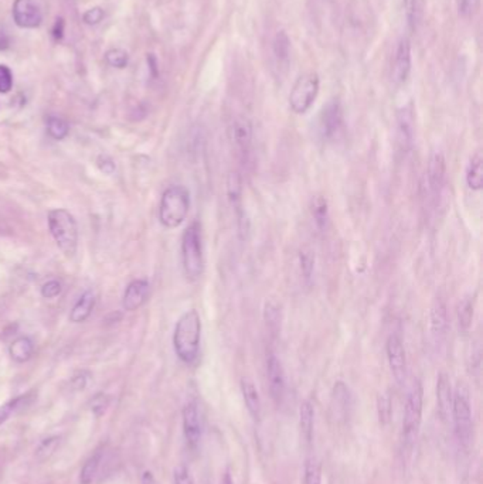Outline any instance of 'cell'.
<instances>
[{
	"instance_id": "1",
	"label": "cell",
	"mask_w": 483,
	"mask_h": 484,
	"mask_svg": "<svg viewBox=\"0 0 483 484\" xmlns=\"http://www.w3.org/2000/svg\"><path fill=\"white\" fill-rule=\"evenodd\" d=\"M202 319L197 311H187L176 323L173 333V347L183 363L193 364L200 353Z\"/></svg>"
},
{
	"instance_id": "2",
	"label": "cell",
	"mask_w": 483,
	"mask_h": 484,
	"mask_svg": "<svg viewBox=\"0 0 483 484\" xmlns=\"http://www.w3.org/2000/svg\"><path fill=\"white\" fill-rule=\"evenodd\" d=\"M49 230L60 251L69 258H73L78 248V227L73 214L64 208L49 211Z\"/></svg>"
},
{
	"instance_id": "3",
	"label": "cell",
	"mask_w": 483,
	"mask_h": 484,
	"mask_svg": "<svg viewBox=\"0 0 483 484\" xmlns=\"http://www.w3.org/2000/svg\"><path fill=\"white\" fill-rule=\"evenodd\" d=\"M190 211V193L185 186L174 184L165 190L161 206L159 219L166 228H178L183 224Z\"/></svg>"
},
{
	"instance_id": "4",
	"label": "cell",
	"mask_w": 483,
	"mask_h": 484,
	"mask_svg": "<svg viewBox=\"0 0 483 484\" xmlns=\"http://www.w3.org/2000/svg\"><path fill=\"white\" fill-rule=\"evenodd\" d=\"M182 262L186 276L190 280H197L204 271V254L202 227L194 221L183 232L182 237Z\"/></svg>"
},
{
	"instance_id": "5",
	"label": "cell",
	"mask_w": 483,
	"mask_h": 484,
	"mask_svg": "<svg viewBox=\"0 0 483 484\" xmlns=\"http://www.w3.org/2000/svg\"><path fill=\"white\" fill-rule=\"evenodd\" d=\"M423 404H424V389L420 380H414L405 400L404 416H403V441L411 448L416 437H419L421 421H423Z\"/></svg>"
},
{
	"instance_id": "6",
	"label": "cell",
	"mask_w": 483,
	"mask_h": 484,
	"mask_svg": "<svg viewBox=\"0 0 483 484\" xmlns=\"http://www.w3.org/2000/svg\"><path fill=\"white\" fill-rule=\"evenodd\" d=\"M451 416L459 442L468 446L472 437V407L469 391L464 384H459L453 392Z\"/></svg>"
},
{
	"instance_id": "7",
	"label": "cell",
	"mask_w": 483,
	"mask_h": 484,
	"mask_svg": "<svg viewBox=\"0 0 483 484\" xmlns=\"http://www.w3.org/2000/svg\"><path fill=\"white\" fill-rule=\"evenodd\" d=\"M319 94V77L316 73H307L301 75L290 94V106L298 115L309 111Z\"/></svg>"
},
{
	"instance_id": "8",
	"label": "cell",
	"mask_w": 483,
	"mask_h": 484,
	"mask_svg": "<svg viewBox=\"0 0 483 484\" xmlns=\"http://www.w3.org/2000/svg\"><path fill=\"white\" fill-rule=\"evenodd\" d=\"M226 191L228 202L237 215V226H238V234L241 238H247V234L250 231V221L246 213V208L243 206V183H241V178L238 173H230L226 183Z\"/></svg>"
},
{
	"instance_id": "9",
	"label": "cell",
	"mask_w": 483,
	"mask_h": 484,
	"mask_svg": "<svg viewBox=\"0 0 483 484\" xmlns=\"http://www.w3.org/2000/svg\"><path fill=\"white\" fill-rule=\"evenodd\" d=\"M343 126V112L339 101H329L318 117V134L323 142L333 141Z\"/></svg>"
},
{
	"instance_id": "10",
	"label": "cell",
	"mask_w": 483,
	"mask_h": 484,
	"mask_svg": "<svg viewBox=\"0 0 483 484\" xmlns=\"http://www.w3.org/2000/svg\"><path fill=\"white\" fill-rule=\"evenodd\" d=\"M390 370L397 383H403L407 372V357L403 340L399 335H391L386 344Z\"/></svg>"
},
{
	"instance_id": "11",
	"label": "cell",
	"mask_w": 483,
	"mask_h": 484,
	"mask_svg": "<svg viewBox=\"0 0 483 484\" xmlns=\"http://www.w3.org/2000/svg\"><path fill=\"white\" fill-rule=\"evenodd\" d=\"M447 176V160L443 152H434L427 166V184L431 194L441 193Z\"/></svg>"
},
{
	"instance_id": "12",
	"label": "cell",
	"mask_w": 483,
	"mask_h": 484,
	"mask_svg": "<svg viewBox=\"0 0 483 484\" xmlns=\"http://www.w3.org/2000/svg\"><path fill=\"white\" fill-rule=\"evenodd\" d=\"M415 134V117L412 104L403 106L397 114V143L401 150L407 152L412 146Z\"/></svg>"
},
{
	"instance_id": "13",
	"label": "cell",
	"mask_w": 483,
	"mask_h": 484,
	"mask_svg": "<svg viewBox=\"0 0 483 484\" xmlns=\"http://www.w3.org/2000/svg\"><path fill=\"white\" fill-rule=\"evenodd\" d=\"M16 25L23 29H36L41 25V12L34 0H16L13 5Z\"/></svg>"
},
{
	"instance_id": "14",
	"label": "cell",
	"mask_w": 483,
	"mask_h": 484,
	"mask_svg": "<svg viewBox=\"0 0 483 484\" xmlns=\"http://www.w3.org/2000/svg\"><path fill=\"white\" fill-rule=\"evenodd\" d=\"M183 431L187 444L196 448L202 439V416L196 402H189L183 408Z\"/></svg>"
},
{
	"instance_id": "15",
	"label": "cell",
	"mask_w": 483,
	"mask_h": 484,
	"mask_svg": "<svg viewBox=\"0 0 483 484\" xmlns=\"http://www.w3.org/2000/svg\"><path fill=\"white\" fill-rule=\"evenodd\" d=\"M228 134H230L231 142L241 153H248L252 145V136H254L252 123L248 118L246 117L235 118L230 125Z\"/></svg>"
},
{
	"instance_id": "16",
	"label": "cell",
	"mask_w": 483,
	"mask_h": 484,
	"mask_svg": "<svg viewBox=\"0 0 483 484\" xmlns=\"http://www.w3.org/2000/svg\"><path fill=\"white\" fill-rule=\"evenodd\" d=\"M411 71V46L407 38H403L395 53L394 67L391 71V78L395 85H401L407 81Z\"/></svg>"
},
{
	"instance_id": "17",
	"label": "cell",
	"mask_w": 483,
	"mask_h": 484,
	"mask_svg": "<svg viewBox=\"0 0 483 484\" xmlns=\"http://www.w3.org/2000/svg\"><path fill=\"white\" fill-rule=\"evenodd\" d=\"M150 286L145 279H137L128 285V288L123 293L122 306L128 312H134L148 300Z\"/></svg>"
},
{
	"instance_id": "18",
	"label": "cell",
	"mask_w": 483,
	"mask_h": 484,
	"mask_svg": "<svg viewBox=\"0 0 483 484\" xmlns=\"http://www.w3.org/2000/svg\"><path fill=\"white\" fill-rule=\"evenodd\" d=\"M267 377L272 398L275 402H281L285 394V372L281 361L274 354L267 359Z\"/></svg>"
},
{
	"instance_id": "19",
	"label": "cell",
	"mask_w": 483,
	"mask_h": 484,
	"mask_svg": "<svg viewBox=\"0 0 483 484\" xmlns=\"http://www.w3.org/2000/svg\"><path fill=\"white\" fill-rule=\"evenodd\" d=\"M452 401H453V392L451 387V380L445 372H441L438 376V381H436V402H438V411L444 420H448L452 413Z\"/></svg>"
},
{
	"instance_id": "20",
	"label": "cell",
	"mask_w": 483,
	"mask_h": 484,
	"mask_svg": "<svg viewBox=\"0 0 483 484\" xmlns=\"http://www.w3.org/2000/svg\"><path fill=\"white\" fill-rule=\"evenodd\" d=\"M447 307L443 300L436 299L429 312V332L434 339H441L447 330Z\"/></svg>"
},
{
	"instance_id": "21",
	"label": "cell",
	"mask_w": 483,
	"mask_h": 484,
	"mask_svg": "<svg viewBox=\"0 0 483 484\" xmlns=\"http://www.w3.org/2000/svg\"><path fill=\"white\" fill-rule=\"evenodd\" d=\"M241 392H243V398L250 415L258 421L261 416V397L255 384L248 378H243L241 380Z\"/></svg>"
},
{
	"instance_id": "22",
	"label": "cell",
	"mask_w": 483,
	"mask_h": 484,
	"mask_svg": "<svg viewBox=\"0 0 483 484\" xmlns=\"http://www.w3.org/2000/svg\"><path fill=\"white\" fill-rule=\"evenodd\" d=\"M95 307V295L93 291H86L77 300L70 313V320L73 323H82L91 316Z\"/></svg>"
},
{
	"instance_id": "23",
	"label": "cell",
	"mask_w": 483,
	"mask_h": 484,
	"mask_svg": "<svg viewBox=\"0 0 483 484\" xmlns=\"http://www.w3.org/2000/svg\"><path fill=\"white\" fill-rule=\"evenodd\" d=\"M299 426L306 442L312 441L315 426V408L311 401H303L299 408Z\"/></svg>"
},
{
	"instance_id": "24",
	"label": "cell",
	"mask_w": 483,
	"mask_h": 484,
	"mask_svg": "<svg viewBox=\"0 0 483 484\" xmlns=\"http://www.w3.org/2000/svg\"><path fill=\"white\" fill-rule=\"evenodd\" d=\"M467 184L473 191L483 189V158L480 153H475L471 158L467 169Z\"/></svg>"
},
{
	"instance_id": "25",
	"label": "cell",
	"mask_w": 483,
	"mask_h": 484,
	"mask_svg": "<svg viewBox=\"0 0 483 484\" xmlns=\"http://www.w3.org/2000/svg\"><path fill=\"white\" fill-rule=\"evenodd\" d=\"M9 353L10 357L16 361V363H26L32 359L33 353H34V344L33 341L26 337L21 336L17 337L9 347Z\"/></svg>"
},
{
	"instance_id": "26",
	"label": "cell",
	"mask_w": 483,
	"mask_h": 484,
	"mask_svg": "<svg viewBox=\"0 0 483 484\" xmlns=\"http://www.w3.org/2000/svg\"><path fill=\"white\" fill-rule=\"evenodd\" d=\"M408 26L412 32L419 29L425 13V0H404Z\"/></svg>"
},
{
	"instance_id": "27",
	"label": "cell",
	"mask_w": 483,
	"mask_h": 484,
	"mask_svg": "<svg viewBox=\"0 0 483 484\" xmlns=\"http://www.w3.org/2000/svg\"><path fill=\"white\" fill-rule=\"evenodd\" d=\"M312 217L315 219V224L319 230H325L329 221V204L323 195L314 197L311 204Z\"/></svg>"
},
{
	"instance_id": "28",
	"label": "cell",
	"mask_w": 483,
	"mask_h": 484,
	"mask_svg": "<svg viewBox=\"0 0 483 484\" xmlns=\"http://www.w3.org/2000/svg\"><path fill=\"white\" fill-rule=\"evenodd\" d=\"M332 405L338 413H346L350 405V391L344 383H338L333 388Z\"/></svg>"
},
{
	"instance_id": "29",
	"label": "cell",
	"mask_w": 483,
	"mask_h": 484,
	"mask_svg": "<svg viewBox=\"0 0 483 484\" xmlns=\"http://www.w3.org/2000/svg\"><path fill=\"white\" fill-rule=\"evenodd\" d=\"M305 484H322V466L316 457L306 459Z\"/></svg>"
},
{
	"instance_id": "30",
	"label": "cell",
	"mask_w": 483,
	"mask_h": 484,
	"mask_svg": "<svg viewBox=\"0 0 483 484\" xmlns=\"http://www.w3.org/2000/svg\"><path fill=\"white\" fill-rule=\"evenodd\" d=\"M47 132L53 139L61 141L64 138H67L70 128H69V123L65 122L64 119L57 118V117H50L47 119Z\"/></svg>"
},
{
	"instance_id": "31",
	"label": "cell",
	"mask_w": 483,
	"mask_h": 484,
	"mask_svg": "<svg viewBox=\"0 0 483 484\" xmlns=\"http://www.w3.org/2000/svg\"><path fill=\"white\" fill-rule=\"evenodd\" d=\"M291 41L285 32H278L274 38V54L279 61H288Z\"/></svg>"
},
{
	"instance_id": "32",
	"label": "cell",
	"mask_w": 483,
	"mask_h": 484,
	"mask_svg": "<svg viewBox=\"0 0 483 484\" xmlns=\"http://www.w3.org/2000/svg\"><path fill=\"white\" fill-rule=\"evenodd\" d=\"M99 457H101L99 455H95L84 465L82 472H81V477H80L81 484H91L93 483V480H94V477H95V474L98 472Z\"/></svg>"
},
{
	"instance_id": "33",
	"label": "cell",
	"mask_w": 483,
	"mask_h": 484,
	"mask_svg": "<svg viewBox=\"0 0 483 484\" xmlns=\"http://www.w3.org/2000/svg\"><path fill=\"white\" fill-rule=\"evenodd\" d=\"M299 263H301V272L306 280L312 278L315 269V255L311 251H301L299 254Z\"/></svg>"
},
{
	"instance_id": "34",
	"label": "cell",
	"mask_w": 483,
	"mask_h": 484,
	"mask_svg": "<svg viewBox=\"0 0 483 484\" xmlns=\"http://www.w3.org/2000/svg\"><path fill=\"white\" fill-rule=\"evenodd\" d=\"M105 60L109 65H111V67H115V69H125L129 61L128 53L121 49H113L106 51Z\"/></svg>"
},
{
	"instance_id": "35",
	"label": "cell",
	"mask_w": 483,
	"mask_h": 484,
	"mask_svg": "<svg viewBox=\"0 0 483 484\" xmlns=\"http://www.w3.org/2000/svg\"><path fill=\"white\" fill-rule=\"evenodd\" d=\"M263 319H266V322L271 330H276L279 327V320H281L279 307L272 302H270V303L267 302L266 307H263Z\"/></svg>"
},
{
	"instance_id": "36",
	"label": "cell",
	"mask_w": 483,
	"mask_h": 484,
	"mask_svg": "<svg viewBox=\"0 0 483 484\" xmlns=\"http://www.w3.org/2000/svg\"><path fill=\"white\" fill-rule=\"evenodd\" d=\"M58 444H60V437H57V436H56V437L46 439V441H44V442L40 445V448L37 449V456H38V459H40V460L49 459V457L56 452Z\"/></svg>"
},
{
	"instance_id": "37",
	"label": "cell",
	"mask_w": 483,
	"mask_h": 484,
	"mask_svg": "<svg viewBox=\"0 0 483 484\" xmlns=\"http://www.w3.org/2000/svg\"><path fill=\"white\" fill-rule=\"evenodd\" d=\"M25 400H26V397H20V398L12 400V401H9L8 404L0 407V425L5 424V422L9 420L10 415H12L16 409H19V408L21 407V402H23Z\"/></svg>"
},
{
	"instance_id": "38",
	"label": "cell",
	"mask_w": 483,
	"mask_h": 484,
	"mask_svg": "<svg viewBox=\"0 0 483 484\" xmlns=\"http://www.w3.org/2000/svg\"><path fill=\"white\" fill-rule=\"evenodd\" d=\"M13 86V75L10 69L5 64H0V94H8Z\"/></svg>"
},
{
	"instance_id": "39",
	"label": "cell",
	"mask_w": 483,
	"mask_h": 484,
	"mask_svg": "<svg viewBox=\"0 0 483 484\" xmlns=\"http://www.w3.org/2000/svg\"><path fill=\"white\" fill-rule=\"evenodd\" d=\"M472 317H473V306L471 300H465L459 306V324L464 328H468L471 326Z\"/></svg>"
},
{
	"instance_id": "40",
	"label": "cell",
	"mask_w": 483,
	"mask_h": 484,
	"mask_svg": "<svg viewBox=\"0 0 483 484\" xmlns=\"http://www.w3.org/2000/svg\"><path fill=\"white\" fill-rule=\"evenodd\" d=\"M62 291V286L58 280H49L47 283H44L43 285V288H41V296L44 299H54L57 298Z\"/></svg>"
},
{
	"instance_id": "41",
	"label": "cell",
	"mask_w": 483,
	"mask_h": 484,
	"mask_svg": "<svg viewBox=\"0 0 483 484\" xmlns=\"http://www.w3.org/2000/svg\"><path fill=\"white\" fill-rule=\"evenodd\" d=\"M174 484H194L189 469L183 465L174 469Z\"/></svg>"
},
{
	"instance_id": "42",
	"label": "cell",
	"mask_w": 483,
	"mask_h": 484,
	"mask_svg": "<svg viewBox=\"0 0 483 484\" xmlns=\"http://www.w3.org/2000/svg\"><path fill=\"white\" fill-rule=\"evenodd\" d=\"M82 19H84L85 23L90 25V26L98 25L99 21L104 19V10L101 8H93L84 13Z\"/></svg>"
},
{
	"instance_id": "43",
	"label": "cell",
	"mask_w": 483,
	"mask_h": 484,
	"mask_svg": "<svg viewBox=\"0 0 483 484\" xmlns=\"http://www.w3.org/2000/svg\"><path fill=\"white\" fill-rule=\"evenodd\" d=\"M479 0H460L459 2V13L462 16H469L478 6Z\"/></svg>"
},
{
	"instance_id": "44",
	"label": "cell",
	"mask_w": 483,
	"mask_h": 484,
	"mask_svg": "<svg viewBox=\"0 0 483 484\" xmlns=\"http://www.w3.org/2000/svg\"><path fill=\"white\" fill-rule=\"evenodd\" d=\"M98 167H99V170L102 171V173H105V174H114V171H115V163L111 160V159H109V158H104V156H101L99 159H98Z\"/></svg>"
},
{
	"instance_id": "45",
	"label": "cell",
	"mask_w": 483,
	"mask_h": 484,
	"mask_svg": "<svg viewBox=\"0 0 483 484\" xmlns=\"http://www.w3.org/2000/svg\"><path fill=\"white\" fill-rule=\"evenodd\" d=\"M106 405H108L106 397H105V395L99 394V395H97V397H95L94 401H93V411H94L97 415H101V413L105 411Z\"/></svg>"
},
{
	"instance_id": "46",
	"label": "cell",
	"mask_w": 483,
	"mask_h": 484,
	"mask_svg": "<svg viewBox=\"0 0 483 484\" xmlns=\"http://www.w3.org/2000/svg\"><path fill=\"white\" fill-rule=\"evenodd\" d=\"M62 32H64V21H62V19H58L54 25V29H53L54 38L60 40L62 37Z\"/></svg>"
},
{
	"instance_id": "47",
	"label": "cell",
	"mask_w": 483,
	"mask_h": 484,
	"mask_svg": "<svg viewBox=\"0 0 483 484\" xmlns=\"http://www.w3.org/2000/svg\"><path fill=\"white\" fill-rule=\"evenodd\" d=\"M10 47V40L5 32H0V51H5Z\"/></svg>"
},
{
	"instance_id": "48",
	"label": "cell",
	"mask_w": 483,
	"mask_h": 484,
	"mask_svg": "<svg viewBox=\"0 0 483 484\" xmlns=\"http://www.w3.org/2000/svg\"><path fill=\"white\" fill-rule=\"evenodd\" d=\"M148 62H149V67H150L153 75H156V74H158V70H156V58L153 57V54H149V56H148Z\"/></svg>"
},
{
	"instance_id": "49",
	"label": "cell",
	"mask_w": 483,
	"mask_h": 484,
	"mask_svg": "<svg viewBox=\"0 0 483 484\" xmlns=\"http://www.w3.org/2000/svg\"><path fill=\"white\" fill-rule=\"evenodd\" d=\"M223 484H233V480H231V477H230V474H228V473L224 476V479H223Z\"/></svg>"
}]
</instances>
